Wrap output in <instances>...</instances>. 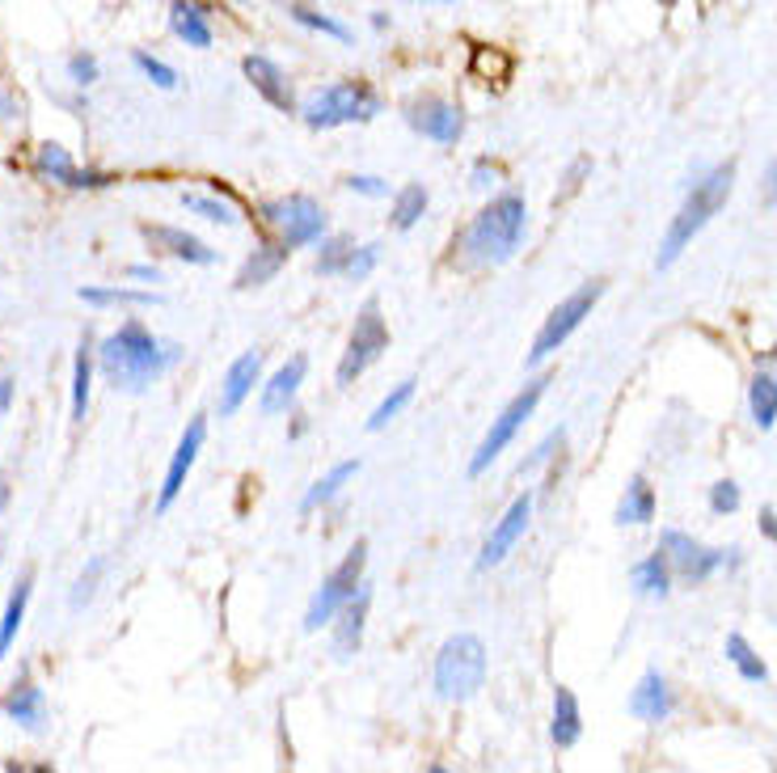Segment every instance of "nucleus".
Wrapping results in <instances>:
<instances>
[{
    "label": "nucleus",
    "instance_id": "f257e3e1",
    "mask_svg": "<svg viewBox=\"0 0 777 773\" xmlns=\"http://www.w3.org/2000/svg\"><path fill=\"white\" fill-rule=\"evenodd\" d=\"M177 359H182V347L161 343L144 321H123L98 347L102 377L123 393H144L148 385H157Z\"/></svg>",
    "mask_w": 777,
    "mask_h": 773
},
{
    "label": "nucleus",
    "instance_id": "dca6fc26",
    "mask_svg": "<svg viewBox=\"0 0 777 773\" xmlns=\"http://www.w3.org/2000/svg\"><path fill=\"white\" fill-rule=\"evenodd\" d=\"M262 381V352L258 347H249L242 352L229 368H224V381H220V419H233L242 406H246V397L254 393V385Z\"/></svg>",
    "mask_w": 777,
    "mask_h": 773
},
{
    "label": "nucleus",
    "instance_id": "a878e982",
    "mask_svg": "<svg viewBox=\"0 0 777 773\" xmlns=\"http://www.w3.org/2000/svg\"><path fill=\"white\" fill-rule=\"evenodd\" d=\"M182 208L199 220H208V224H229V229L242 224L237 204H229L220 191H182Z\"/></svg>",
    "mask_w": 777,
    "mask_h": 773
},
{
    "label": "nucleus",
    "instance_id": "4468645a",
    "mask_svg": "<svg viewBox=\"0 0 777 773\" xmlns=\"http://www.w3.org/2000/svg\"><path fill=\"white\" fill-rule=\"evenodd\" d=\"M203 440H208V419L186 422V431H182V440H177L174 457H170V469H165L161 494H157V512H170V507H174V499L182 494L186 478H190V469H195V461H199V453H203Z\"/></svg>",
    "mask_w": 777,
    "mask_h": 773
},
{
    "label": "nucleus",
    "instance_id": "ddd939ff",
    "mask_svg": "<svg viewBox=\"0 0 777 773\" xmlns=\"http://www.w3.org/2000/svg\"><path fill=\"white\" fill-rule=\"evenodd\" d=\"M532 491H525V494H516L511 499V507L503 512L495 520V528H491V537L482 541V554H478V570H491V566H498L516 545H520V537L529 532V525H532Z\"/></svg>",
    "mask_w": 777,
    "mask_h": 773
},
{
    "label": "nucleus",
    "instance_id": "4be33fe9",
    "mask_svg": "<svg viewBox=\"0 0 777 773\" xmlns=\"http://www.w3.org/2000/svg\"><path fill=\"white\" fill-rule=\"evenodd\" d=\"M630 714L642 719V723H664L671 714V689L659 668L642 672V680H638L634 694H630Z\"/></svg>",
    "mask_w": 777,
    "mask_h": 773
},
{
    "label": "nucleus",
    "instance_id": "c9c22d12",
    "mask_svg": "<svg viewBox=\"0 0 777 773\" xmlns=\"http://www.w3.org/2000/svg\"><path fill=\"white\" fill-rule=\"evenodd\" d=\"M81 300L102 309V305H165L161 292H136V287H81Z\"/></svg>",
    "mask_w": 777,
    "mask_h": 773
},
{
    "label": "nucleus",
    "instance_id": "4c0bfd02",
    "mask_svg": "<svg viewBox=\"0 0 777 773\" xmlns=\"http://www.w3.org/2000/svg\"><path fill=\"white\" fill-rule=\"evenodd\" d=\"M410 397H415V381H397V385L388 389L385 397H381V406L372 410V419H368V431H385L388 422L397 419L406 406H410Z\"/></svg>",
    "mask_w": 777,
    "mask_h": 773
},
{
    "label": "nucleus",
    "instance_id": "de8ad7c7",
    "mask_svg": "<svg viewBox=\"0 0 777 773\" xmlns=\"http://www.w3.org/2000/svg\"><path fill=\"white\" fill-rule=\"evenodd\" d=\"M473 69H478V72L495 69L498 76H503V72H507V60H503V56H495V51H478V56H473Z\"/></svg>",
    "mask_w": 777,
    "mask_h": 773
},
{
    "label": "nucleus",
    "instance_id": "4d7b16f0",
    "mask_svg": "<svg viewBox=\"0 0 777 773\" xmlns=\"http://www.w3.org/2000/svg\"><path fill=\"white\" fill-rule=\"evenodd\" d=\"M4 503H9V491H4V487H0V512H4Z\"/></svg>",
    "mask_w": 777,
    "mask_h": 773
},
{
    "label": "nucleus",
    "instance_id": "58836bf2",
    "mask_svg": "<svg viewBox=\"0 0 777 773\" xmlns=\"http://www.w3.org/2000/svg\"><path fill=\"white\" fill-rule=\"evenodd\" d=\"M132 64H136L157 89H177V81H182L174 64H165V60H157V56H148V51H132Z\"/></svg>",
    "mask_w": 777,
    "mask_h": 773
},
{
    "label": "nucleus",
    "instance_id": "8fccbe9b",
    "mask_svg": "<svg viewBox=\"0 0 777 773\" xmlns=\"http://www.w3.org/2000/svg\"><path fill=\"white\" fill-rule=\"evenodd\" d=\"M4 773H55V770H51L47 761H9Z\"/></svg>",
    "mask_w": 777,
    "mask_h": 773
},
{
    "label": "nucleus",
    "instance_id": "39448f33",
    "mask_svg": "<svg viewBox=\"0 0 777 773\" xmlns=\"http://www.w3.org/2000/svg\"><path fill=\"white\" fill-rule=\"evenodd\" d=\"M486 642L478 634H453L435 655V694L444 702H469L486 685Z\"/></svg>",
    "mask_w": 777,
    "mask_h": 773
},
{
    "label": "nucleus",
    "instance_id": "a18cd8bd",
    "mask_svg": "<svg viewBox=\"0 0 777 773\" xmlns=\"http://www.w3.org/2000/svg\"><path fill=\"white\" fill-rule=\"evenodd\" d=\"M347 191L363 195V199H385L388 182H385V177H377V174H351V177H347Z\"/></svg>",
    "mask_w": 777,
    "mask_h": 773
},
{
    "label": "nucleus",
    "instance_id": "f8f14e48",
    "mask_svg": "<svg viewBox=\"0 0 777 773\" xmlns=\"http://www.w3.org/2000/svg\"><path fill=\"white\" fill-rule=\"evenodd\" d=\"M406 123H410L423 140H435V144H457L460 136H465V114H460V106L440 98V94H423V98L406 102Z\"/></svg>",
    "mask_w": 777,
    "mask_h": 773
},
{
    "label": "nucleus",
    "instance_id": "5fc2aeb1",
    "mask_svg": "<svg viewBox=\"0 0 777 773\" xmlns=\"http://www.w3.org/2000/svg\"><path fill=\"white\" fill-rule=\"evenodd\" d=\"M372 26H377V30H385V26H388V13H385V9H377V13H372Z\"/></svg>",
    "mask_w": 777,
    "mask_h": 773
},
{
    "label": "nucleus",
    "instance_id": "0eeeda50",
    "mask_svg": "<svg viewBox=\"0 0 777 773\" xmlns=\"http://www.w3.org/2000/svg\"><path fill=\"white\" fill-rule=\"evenodd\" d=\"M363 566H368V541H355L351 550L343 554V563L334 566L321 588L313 592L309 609H305V630L318 634L321 626H334V617L355 600V592L363 588Z\"/></svg>",
    "mask_w": 777,
    "mask_h": 773
},
{
    "label": "nucleus",
    "instance_id": "6ab92c4d",
    "mask_svg": "<svg viewBox=\"0 0 777 773\" xmlns=\"http://www.w3.org/2000/svg\"><path fill=\"white\" fill-rule=\"evenodd\" d=\"M144 237L152 242V249L170 254L177 262H190V267H212L215 262V249L203 237H195L186 229H174V224H144Z\"/></svg>",
    "mask_w": 777,
    "mask_h": 773
},
{
    "label": "nucleus",
    "instance_id": "2eb2a0df",
    "mask_svg": "<svg viewBox=\"0 0 777 773\" xmlns=\"http://www.w3.org/2000/svg\"><path fill=\"white\" fill-rule=\"evenodd\" d=\"M35 174L51 177V182H60V186H72V191H98V186H110V182H114V177L102 174V170H81V165L72 161L69 148L55 140L38 144Z\"/></svg>",
    "mask_w": 777,
    "mask_h": 773
},
{
    "label": "nucleus",
    "instance_id": "473e14b6",
    "mask_svg": "<svg viewBox=\"0 0 777 773\" xmlns=\"http://www.w3.org/2000/svg\"><path fill=\"white\" fill-rule=\"evenodd\" d=\"M287 17H292L296 26H305V30H313V35L334 38V42H351L355 38L347 22H338L334 13H321L313 4H287Z\"/></svg>",
    "mask_w": 777,
    "mask_h": 773
},
{
    "label": "nucleus",
    "instance_id": "2f4dec72",
    "mask_svg": "<svg viewBox=\"0 0 777 773\" xmlns=\"http://www.w3.org/2000/svg\"><path fill=\"white\" fill-rule=\"evenodd\" d=\"M94 359H98V352H94L89 343H81V352H76V359H72V422H85V415H89Z\"/></svg>",
    "mask_w": 777,
    "mask_h": 773
},
{
    "label": "nucleus",
    "instance_id": "13d9d810",
    "mask_svg": "<svg viewBox=\"0 0 777 773\" xmlns=\"http://www.w3.org/2000/svg\"><path fill=\"white\" fill-rule=\"evenodd\" d=\"M427 773H453V770H448V765H431Z\"/></svg>",
    "mask_w": 777,
    "mask_h": 773
},
{
    "label": "nucleus",
    "instance_id": "1a4fd4ad",
    "mask_svg": "<svg viewBox=\"0 0 777 773\" xmlns=\"http://www.w3.org/2000/svg\"><path fill=\"white\" fill-rule=\"evenodd\" d=\"M545 385H550V377H532L529 385L520 389L503 410H498V419L491 422V431L482 435V444H478V453L469 457V474L478 478V474H486L498 457H503V449L520 435V427L532 419V410H536V402L545 397Z\"/></svg>",
    "mask_w": 777,
    "mask_h": 773
},
{
    "label": "nucleus",
    "instance_id": "f704fd0d",
    "mask_svg": "<svg viewBox=\"0 0 777 773\" xmlns=\"http://www.w3.org/2000/svg\"><path fill=\"white\" fill-rule=\"evenodd\" d=\"M723 655L736 664V672H740L743 680H752V685H761L765 676H769V668H765V660L752 651V642L743 638V634H727V642H723Z\"/></svg>",
    "mask_w": 777,
    "mask_h": 773
},
{
    "label": "nucleus",
    "instance_id": "e433bc0d",
    "mask_svg": "<svg viewBox=\"0 0 777 773\" xmlns=\"http://www.w3.org/2000/svg\"><path fill=\"white\" fill-rule=\"evenodd\" d=\"M351 254H355V237H351V233H330V237L321 242L318 275H347V267H351Z\"/></svg>",
    "mask_w": 777,
    "mask_h": 773
},
{
    "label": "nucleus",
    "instance_id": "09e8293b",
    "mask_svg": "<svg viewBox=\"0 0 777 773\" xmlns=\"http://www.w3.org/2000/svg\"><path fill=\"white\" fill-rule=\"evenodd\" d=\"M127 280L161 283V267H152V262H132V267H127Z\"/></svg>",
    "mask_w": 777,
    "mask_h": 773
},
{
    "label": "nucleus",
    "instance_id": "49530a36",
    "mask_svg": "<svg viewBox=\"0 0 777 773\" xmlns=\"http://www.w3.org/2000/svg\"><path fill=\"white\" fill-rule=\"evenodd\" d=\"M469 186H473V191H495V186H498V170L491 165V161H478V165L469 170Z\"/></svg>",
    "mask_w": 777,
    "mask_h": 773
},
{
    "label": "nucleus",
    "instance_id": "b1692460",
    "mask_svg": "<svg viewBox=\"0 0 777 773\" xmlns=\"http://www.w3.org/2000/svg\"><path fill=\"white\" fill-rule=\"evenodd\" d=\"M170 30H174L186 47L208 51V47H212V13H208L203 4L177 0V4H170Z\"/></svg>",
    "mask_w": 777,
    "mask_h": 773
},
{
    "label": "nucleus",
    "instance_id": "c85d7f7f",
    "mask_svg": "<svg viewBox=\"0 0 777 773\" xmlns=\"http://www.w3.org/2000/svg\"><path fill=\"white\" fill-rule=\"evenodd\" d=\"M630 579H634L638 597H659V600L668 597L671 592V563L664 559V550H655V554H646L642 563H634Z\"/></svg>",
    "mask_w": 777,
    "mask_h": 773
},
{
    "label": "nucleus",
    "instance_id": "5701e85b",
    "mask_svg": "<svg viewBox=\"0 0 777 773\" xmlns=\"http://www.w3.org/2000/svg\"><path fill=\"white\" fill-rule=\"evenodd\" d=\"M283 267H287V249H283L275 237H262L258 246L249 249L246 262H242V271H237V287H262V283L275 280Z\"/></svg>",
    "mask_w": 777,
    "mask_h": 773
},
{
    "label": "nucleus",
    "instance_id": "3c124183",
    "mask_svg": "<svg viewBox=\"0 0 777 773\" xmlns=\"http://www.w3.org/2000/svg\"><path fill=\"white\" fill-rule=\"evenodd\" d=\"M765 204H774L777 208V161L765 170Z\"/></svg>",
    "mask_w": 777,
    "mask_h": 773
},
{
    "label": "nucleus",
    "instance_id": "6e6552de",
    "mask_svg": "<svg viewBox=\"0 0 777 773\" xmlns=\"http://www.w3.org/2000/svg\"><path fill=\"white\" fill-rule=\"evenodd\" d=\"M604 296V280H588L579 283L570 296H566L563 305H554L550 309V317L541 321V330H536V339H532V352H529V364L536 368V364H545L550 355L563 347L566 339L592 317V309H596V300Z\"/></svg>",
    "mask_w": 777,
    "mask_h": 773
},
{
    "label": "nucleus",
    "instance_id": "ea45409f",
    "mask_svg": "<svg viewBox=\"0 0 777 773\" xmlns=\"http://www.w3.org/2000/svg\"><path fill=\"white\" fill-rule=\"evenodd\" d=\"M102 570H107V559H89V566L81 570V579L72 584V597H69L72 609H81V604H89V600H94V592H98V579H102Z\"/></svg>",
    "mask_w": 777,
    "mask_h": 773
},
{
    "label": "nucleus",
    "instance_id": "c756f323",
    "mask_svg": "<svg viewBox=\"0 0 777 773\" xmlns=\"http://www.w3.org/2000/svg\"><path fill=\"white\" fill-rule=\"evenodd\" d=\"M30 588H35V579L30 575H22L17 584H13V592H9V604H4V617H0V664H4V655H9V647H13V638L22 630V622H26V604H30Z\"/></svg>",
    "mask_w": 777,
    "mask_h": 773
},
{
    "label": "nucleus",
    "instance_id": "393cba45",
    "mask_svg": "<svg viewBox=\"0 0 777 773\" xmlns=\"http://www.w3.org/2000/svg\"><path fill=\"white\" fill-rule=\"evenodd\" d=\"M583 736V710H579V698L558 685L554 689V719H550V739L558 744V748H575Z\"/></svg>",
    "mask_w": 777,
    "mask_h": 773
},
{
    "label": "nucleus",
    "instance_id": "a19ab883",
    "mask_svg": "<svg viewBox=\"0 0 777 773\" xmlns=\"http://www.w3.org/2000/svg\"><path fill=\"white\" fill-rule=\"evenodd\" d=\"M64 69H69V81L76 85V89H89V85L102 76V64H98V56H89V51H72Z\"/></svg>",
    "mask_w": 777,
    "mask_h": 773
},
{
    "label": "nucleus",
    "instance_id": "f03ea898",
    "mask_svg": "<svg viewBox=\"0 0 777 773\" xmlns=\"http://www.w3.org/2000/svg\"><path fill=\"white\" fill-rule=\"evenodd\" d=\"M525 224H529V208L520 191H498L486 208L478 211L465 233H460V258L473 267H503L516 258V249L525 242Z\"/></svg>",
    "mask_w": 777,
    "mask_h": 773
},
{
    "label": "nucleus",
    "instance_id": "9d476101",
    "mask_svg": "<svg viewBox=\"0 0 777 773\" xmlns=\"http://www.w3.org/2000/svg\"><path fill=\"white\" fill-rule=\"evenodd\" d=\"M385 347H388V326H385V317H381V305L368 300V305L359 309V317H355L347 352H343V359H338V385L351 389L355 381L385 355Z\"/></svg>",
    "mask_w": 777,
    "mask_h": 773
},
{
    "label": "nucleus",
    "instance_id": "a211bd4d",
    "mask_svg": "<svg viewBox=\"0 0 777 773\" xmlns=\"http://www.w3.org/2000/svg\"><path fill=\"white\" fill-rule=\"evenodd\" d=\"M0 714L9 719V723H17L22 732H30V736H42L47 732V694L38 689L35 680H17L4 698H0Z\"/></svg>",
    "mask_w": 777,
    "mask_h": 773
},
{
    "label": "nucleus",
    "instance_id": "c03bdc74",
    "mask_svg": "<svg viewBox=\"0 0 777 773\" xmlns=\"http://www.w3.org/2000/svg\"><path fill=\"white\" fill-rule=\"evenodd\" d=\"M554 449H563V427H558V431H550V435H545V440L532 449L529 461H520V474H532L536 465H545V461L554 457Z\"/></svg>",
    "mask_w": 777,
    "mask_h": 773
},
{
    "label": "nucleus",
    "instance_id": "f3484780",
    "mask_svg": "<svg viewBox=\"0 0 777 773\" xmlns=\"http://www.w3.org/2000/svg\"><path fill=\"white\" fill-rule=\"evenodd\" d=\"M305 372H309V355L283 359L280 368L267 377V385L258 389V410H262V415H283V410L296 402L300 385H305Z\"/></svg>",
    "mask_w": 777,
    "mask_h": 773
},
{
    "label": "nucleus",
    "instance_id": "864d4df0",
    "mask_svg": "<svg viewBox=\"0 0 777 773\" xmlns=\"http://www.w3.org/2000/svg\"><path fill=\"white\" fill-rule=\"evenodd\" d=\"M13 406V377H0V415Z\"/></svg>",
    "mask_w": 777,
    "mask_h": 773
},
{
    "label": "nucleus",
    "instance_id": "423d86ee",
    "mask_svg": "<svg viewBox=\"0 0 777 773\" xmlns=\"http://www.w3.org/2000/svg\"><path fill=\"white\" fill-rule=\"evenodd\" d=\"M258 216L262 224L275 233L287 254L305 246H321L330 237V220H325V208H321L313 195H283V199H267L258 204Z\"/></svg>",
    "mask_w": 777,
    "mask_h": 773
},
{
    "label": "nucleus",
    "instance_id": "9b49d317",
    "mask_svg": "<svg viewBox=\"0 0 777 773\" xmlns=\"http://www.w3.org/2000/svg\"><path fill=\"white\" fill-rule=\"evenodd\" d=\"M659 550H664V559L671 563V575H680V579H689V584H706L714 570L727 566V550H710V545H702L698 537H689V532H680V528H664Z\"/></svg>",
    "mask_w": 777,
    "mask_h": 773
},
{
    "label": "nucleus",
    "instance_id": "79ce46f5",
    "mask_svg": "<svg viewBox=\"0 0 777 773\" xmlns=\"http://www.w3.org/2000/svg\"><path fill=\"white\" fill-rule=\"evenodd\" d=\"M736 507H740V487H736L731 478H723V482L710 487V512H714V516H731Z\"/></svg>",
    "mask_w": 777,
    "mask_h": 773
},
{
    "label": "nucleus",
    "instance_id": "7c9ffc66",
    "mask_svg": "<svg viewBox=\"0 0 777 773\" xmlns=\"http://www.w3.org/2000/svg\"><path fill=\"white\" fill-rule=\"evenodd\" d=\"M355 474H359V461H338V465H334L325 478H318V482L305 491V499H300V512H318V507H325L334 494H338L343 487H347V482H351Z\"/></svg>",
    "mask_w": 777,
    "mask_h": 773
},
{
    "label": "nucleus",
    "instance_id": "bb28decb",
    "mask_svg": "<svg viewBox=\"0 0 777 773\" xmlns=\"http://www.w3.org/2000/svg\"><path fill=\"white\" fill-rule=\"evenodd\" d=\"M651 520H655V487L642 474H634L626 494H621V503H617V525L626 528V525H651Z\"/></svg>",
    "mask_w": 777,
    "mask_h": 773
},
{
    "label": "nucleus",
    "instance_id": "72a5a7b5",
    "mask_svg": "<svg viewBox=\"0 0 777 773\" xmlns=\"http://www.w3.org/2000/svg\"><path fill=\"white\" fill-rule=\"evenodd\" d=\"M748 410H752V422L761 431H769L777 422V377L769 372H756L752 385H748Z\"/></svg>",
    "mask_w": 777,
    "mask_h": 773
},
{
    "label": "nucleus",
    "instance_id": "6e6d98bb",
    "mask_svg": "<svg viewBox=\"0 0 777 773\" xmlns=\"http://www.w3.org/2000/svg\"><path fill=\"white\" fill-rule=\"evenodd\" d=\"M0 114H13V106H9V98L0 94Z\"/></svg>",
    "mask_w": 777,
    "mask_h": 773
},
{
    "label": "nucleus",
    "instance_id": "20e7f679",
    "mask_svg": "<svg viewBox=\"0 0 777 773\" xmlns=\"http://www.w3.org/2000/svg\"><path fill=\"white\" fill-rule=\"evenodd\" d=\"M381 94L363 81H334V85H321L313 89L305 102H300V119L313 127V132H330V127H347V123H372L381 114Z\"/></svg>",
    "mask_w": 777,
    "mask_h": 773
},
{
    "label": "nucleus",
    "instance_id": "aec40b11",
    "mask_svg": "<svg viewBox=\"0 0 777 773\" xmlns=\"http://www.w3.org/2000/svg\"><path fill=\"white\" fill-rule=\"evenodd\" d=\"M368 609H372V584L363 579V588L355 592V600L334 617V655L338 660H351L355 651L363 647V630H368Z\"/></svg>",
    "mask_w": 777,
    "mask_h": 773
},
{
    "label": "nucleus",
    "instance_id": "7ed1b4c3",
    "mask_svg": "<svg viewBox=\"0 0 777 773\" xmlns=\"http://www.w3.org/2000/svg\"><path fill=\"white\" fill-rule=\"evenodd\" d=\"M731 177H736L731 165H714L706 177L693 182V191L684 195V204H680V211L671 216L668 233H664V242H659V258H655L659 271H668L671 262L693 246V237L710 224V216L727 204V195H731Z\"/></svg>",
    "mask_w": 777,
    "mask_h": 773
},
{
    "label": "nucleus",
    "instance_id": "cd10ccee",
    "mask_svg": "<svg viewBox=\"0 0 777 773\" xmlns=\"http://www.w3.org/2000/svg\"><path fill=\"white\" fill-rule=\"evenodd\" d=\"M427 204H431V195H427L423 182H406L397 195H393V208H388V224L397 229V233H410L419 220H423Z\"/></svg>",
    "mask_w": 777,
    "mask_h": 773
},
{
    "label": "nucleus",
    "instance_id": "603ef678",
    "mask_svg": "<svg viewBox=\"0 0 777 773\" xmlns=\"http://www.w3.org/2000/svg\"><path fill=\"white\" fill-rule=\"evenodd\" d=\"M761 528H765V537H769V541H777V516H774V507H761Z\"/></svg>",
    "mask_w": 777,
    "mask_h": 773
},
{
    "label": "nucleus",
    "instance_id": "37998d69",
    "mask_svg": "<svg viewBox=\"0 0 777 773\" xmlns=\"http://www.w3.org/2000/svg\"><path fill=\"white\" fill-rule=\"evenodd\" d=\"M377 262H381V246H377V242H372V246H355L351 267H347V280L351 283L368 280V275L377 271Z\"/></svg>",
    "mask_w": 777,
    "mask_h": 773
},
{
    "label": "nucleus",
    "instance_id": "412c9836",
    "mask_svg": "<svg viewBox=\"0 0 777 773\" xmlns=\"http://www.w3.org/2000/svg\"><path fill=\"white\" fill-rule=\"evenodd\" d=\"M242 69H246V76H249V85L267 98V102L275 106V110H296V94H292V81H287V72L271 60V56H246L242 60Z\"/></svg>",
    "mask_w": 777,
    "mask_h": 773
}]
</instances>
